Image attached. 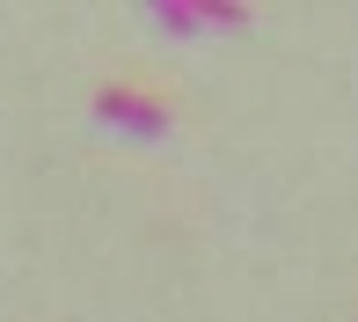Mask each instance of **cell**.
I'll use <instances>...</instances> for the list:
<instances>
[{
    "instance_id": "6da1fadb",
    "label": "cell",
    "mask_w": 358,
    "mask_h": 322,
    "mask_svg": "<svg viewBox=\"0 0 358 322\" xmlns=\"http://www.w3.org/2000/svg\"><path fill=\"white\" fill-rule=\"evenodd\" d=\"M95 125H103V132H132V139H169V110L132 95V88L95 95Z\"/></svg>"
},
{
    "instance_id": "7a4b0ae2",
    "label": "cell",
    "mask_w": 358,
    "mask_h": 322,
    "mask_svg": "<svg viewBox=\"0 0 358 322\" xmlns=\"http://www.w3.org/2000/svg\"><path fill=\"white\" fill-rule=\"evenodd\" d=\"M161 29H183V37H205V29H241L249 22V8H190V0H161V8H146Z\"/></svg>"
}]
</instances>
